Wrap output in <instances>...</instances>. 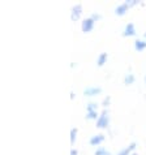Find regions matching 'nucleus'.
Instances as JSON below:
<instances>
[{
  "instance_id": "obj_11",
  "label": "nucleus",
  "mask_w": 146,
  "mask_h": 155,
  "mask_svg": "<svg viewBox=\"0 0 146 155\" xmlns=\"http://www.w3.org/2000/svg\"><path fill=\"white\" fill-rule=\"evenodd\" d=\"M88 120H98L99 115H98V111H91V112H86V116H85Z\"/></svg>"
},
{
  "instance_id": "obj_10",
  "label": "nucleus",
  "mask_w": 146,
  "mask_h": 155,
  "mask_svg": "<svg viewBox=\"0 0 146 155\" xmlns=\"http://www.w3.org/2000/svg\"><path fill=\"white\" fill-rule=\"evenodd\" d=\"M134 48H136V51H144L146 48V41L137 39L134 42Z\"/></svg>"
},
{
  "instance_id": "obj_5",
  "label": "nucleus",
  "mask_w": 146,
  "mask_h": 155,
  "mask_svg": "<svg viewBox=\"0 0 146 155\" xmlns=\"http://www.w3.org/2000/svg\"><path fill=\"white\" fill-rule=\"evenodd\" d=\"M123 35L124 37H134L136 35V28L133 24H127L125 28L123 30Z\"/></svg>"
},
{
  "instance_id": "obj_22",
  "label": "nucleus",
  "mask_w": 146,
  "mask_h": 155,
  "mask_svg": "<svg viewBox=\"0 0 146 155\" xmlns=\"http://www.w3.org/2000/svg\"><path fill=\"white\" fill-rule=\"evenodd\" d=\"M145 82H146V76H145Z\"/></svg>"
},
{
  "instance_id": "obj_14",
  "label": "nucleus",
  "mask_w": 146,
  "mask_h": 155,
  "mask_svg": "<svg viewBox=\"0 0 146 155\" xmlns=\"http://www.w3.org/2000/svg\"><path fill=\"white\" fill-rule=\"evenodd\" d=\"M76 138H77V128H72L71 129V143L72 145L76 142Z\"/></svg>"
},
{
  "instance_id": "obj_8",
  "label": "nucleus",
  "mask_w": 146,
  "mask_h": 155,
  "mask_svg": "<svg viewBox=\"0 0 146 155\" xmlns=\"http://www.w3.org/2000/svg\"><path fill=\"white\" fill-rule=\"evenodd\" d=\"M137 147V145H136V142H132V143L128 146V147H125V149H123L121 151H120L118 155H131L132 153H133V150H134Z\"/></svg>"
},
{
  "instance_id": "obj_21",
  "label": "nucleus",
  "mask_w": 146,
  "mask_h": 155,
  "mask_svg": "<svg viewBox=\"0 0 146 155\" xmlns=\"http://www.w3.org/2000/svg\"><path fill=\"white\" fill-rule=\"evenodd\" d=\"M145 41H146V33H145Z\"/></svg>"
},
{
  "instance_id": "obj_17",
  "label": "nucleus",
  "mask_w": 146,
  "mask_h": 155,
  "mask_svg": "<svg viewBox=\"0 0 146 155\" xmlns=\"http://www.w3.org/2000/svg\"><path fill=\"white\" fill-rule=\"evenodd\" d=\"M110 102H111V98H110V97H107V98H105V99H103V102H102V106H103V107H107V106L110 104Z\"/></svg>"
},
{
  "instance_id": "obj_7",
  "label": "nucleus",
  "mask_w": 146,
  "mask_h": 155,
  "mask_svg": "<svg viewBox=\"0 0 146 155\" xmlns=\"http://www.w3.org/2000/svg\"><path fill=\"white\" fill-rule=\"evenodd\" d=\"M128 9H129V7H128L125 3H123V4H119V5L115 8V13L118 16H124L128 12Z\"/></svg>"
},
{
  "instance_id": "obj_1",
  "label": "nucleus",
  "mask_w": 146,
  "mask_h": 155,
  "mask_svg": "<svg viewBox=\"0 0 146 155\" xmlns=\"http://www.w3.org/2000/svg\"><path fill=\"white\" fill-rule=\"evenodd\" d=\"M110 124V116H108V111L107 110H103V112L99 115V117L97 120V128L99 129H105L108 127Z\"/></svg>"
},
{
  "instance_id": "obj_12",
  "label": "nucleus",
  "mask_w": 146,
  "mask_h": 155,
  "mask_svg": "<svg viewBox=\"0 0 146 155\" xmlns=\"http://www.w3.org/2000/svg\"><path fill=\"white\" fill-rule=\"evenodd\" d=\"M133 82H134V76H133L132 73H129V74H127L124 77V84L125 85H132Z\"/></svg>"
},
{
  "instance_id": "obj_2",
  "label": "nucleus",
  "mask_w": 146,
  "mask_h": 155,
  "mask_svg": "<svg viewBox=\"0 0 146 155\" xmlns=\"http://www.w3.org/2000/svg\"><path fill=\"white\" fill-rule=\"evenodd\" d=\"M94 25H95V21H94L91 17L85 18L82 21V24H81V30H82L84 33H90L94 29Z\"/></svg>"
},
{
  "instance_id": "obj_3",
  "label": "nucleus",
  "mask_w": 146,
  "mask_h": 155,
  "mask_svg": "<svg viewBox=\"0 0 146 155\" xmlns=\"http://www.w3.org/2000/svg\"><path fill=\"white\" fill-rule=\"evenodd\" d=\"M102 93V89L99 86H88L86 89L84 90V95L85 97H97Z\"/></svg>"
},
{
  "instance_id": "obj_6",
  "label": "nucleus",
  "mask_w": 146,
  "mask_h": 155,
  "mask_svg": "<svg viewBox=\"0 0 146 155\" xmlns=\"http://www.w3.org/2000/svg\"><path fill=\"white\" fill-rule=\"evenodd\" d=\"M103 141H105V136H103V134H95V136L90 137L89 143L91 146H98V145H101Z\"/></svg>"
},
{
  "instance_id": "obj_20",
  "label": "nucleus",
  "mask_w": 146,
  "mask_h": 155,
  "mask_svg": "<svg viewBox=\"0 0 146 155\" xmlns=\"http://www.w3.org/2000/svg\"><path fill=\"white\" fill-rule=\"evenodd\" d=\"M131 155H138V154H136V153H132Z\"/></svg>"
},
{
  "instance_id": "obj_9",
  "label": "nucleus",
  "mask_w": 146,
  "mask_h": 155,
  "mask_svg": "<svg viewBox=\"0 0 146 155\" xmlns=\"http://www.w3.org/2000/svg\"><path fill=\"white\" fill-rule=\"evenodd\" d=\"M107 59H108L107 54H106V52H102L99 56L97 58V65H98V67H103V65H105V64L107 63Z\"/></svg>"
},
{
  "instance_id": "obj_4",
  "label": "nucleus",
  "mask_w": 146,
  "mask_h": 155,
  "mask_svg": "<svg viewBox=\"0 0 146 155\" xmlns=\"http://www.w3.org/2000/svg\"><path fill=\"white\" fill-rule=\"evenodd\" d=\"M81 15H82V5H81V4H76V5L72 8V12H71V18H72V21L80 20Z\"/></svg>"
},
{
  "instance_id": "obj_18",
  "label": "nucleus",
  "mask_w": 146,
  "mask_h": 155,
  "mask_svg": "<svg viewBox=\"0 0 146 155\" xmlns=\"http://www.w3.org/2000/svg\"><path fill=\"white\" fill-rule=\"evenodd\" d=\"M91 18L97 22V21H99V20H101V15H98V13H93V15H91Z\"/></svg>"
},
{
  "instance_id": "obj_15",
  "label": "nucleus",
  "mask_w": 146,
  "mask_h": 155,
  "mask_svg": "<svg viewBox=\"0 0 146 155\" xmlns=\"http://www.w3.org/2000/svg\"><path fill=\"white\" fill-rule=\"evenodd\" d=\"M94 155H111L105 147H98L95 150V153H94Z\"/></svg>"
},
{
  "instance_id": "obj_16",
  "label": "nucleus",
  "mask_w": 146,
  "mask_h": 155,
  "mask_svg": "<svg viewBox=\"0 0 146 155\" xmlns=\"http://www.w3.org/2000/svg\"><path fill=\"white\" fill-rule=\"evenodd\" d=\"M125 4H127V5L128 7H134V5H137V4H138V0H127V2H125Z\"/></svg>"
},
{
  "instance_id": "obj_13",
  "label": "nucleus",
  "mask_w": 146,
  "mask_h": 155,
  "mask_svg": "<svg viewBox=\"0 0 146 155\" xmlns=\"http://www.w3.org/2000/svg\"><path fill=\"white\" fill-rule=\"evenodd\" d=\"M98 110V104L97 103H94V102H90L89 104L86 106V111L88 112H91V111H97Z\"/></svg>"
},
{
  "instance_id": "obj_19",
  "label": "nucleus",
  "mask_w": 146,
  "mask_h": 155,
  "mask_svg": "<svg viewBox=\"0 0 146 155\" xmlns=\"http://www.w3.org/2000/svg\"><path fill=\"white\" fill-rule=\"evenodd\" d=\"M71 155H78V151H77V150H75V149H72V150H71Z\"/></svg>"
}]
</instances>
